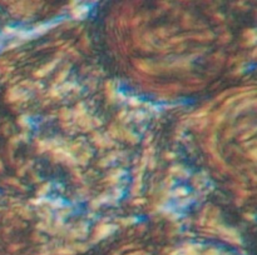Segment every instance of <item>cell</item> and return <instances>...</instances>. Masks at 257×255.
Returning <instances> with one entry per match:
<instances>
[{
  "instance_id": "cell-1",
  "label": "cell",
  "mask_w": 257,
  "mask_h": 255,
  "mask_svg": "<svg viewBox=\"0 0 257 255\" xmlns=\"http://www.w3.org/2000/svg\"><path fill=\"white\" fill-rule=\"evenodd\" d=\"M89 13V8L87 5H77L71 10V16L74 20H82L84 19Z\"/></svg>"
},
{
  "instance_id": "cell-2",
  "label": "cell",
  "mask_w": 257,
  "mask_h": 255,
  "mask_svg": "<svg viewBox=\"0 0 257 255\" xmlns=\"http://www.w3.org/2000/svg\"><path fill=\"white\" fill-rule=\"evenodd\" d=\"M56 64H58V60L54 59V60H53V62L48 63L47 65H44L43 68H40L39 70H35V71H34V74H33V75H34V77H35V78H43V77H45V75H47V74L49 73V71H52L53 69H54Z\"/></svg>"
},
{
  "instance_id": "cell-3",
  "label": "cell",
  "mask_w": 257,
  "mask_h": 255,
  "mask_svg": "<svg viewBox=\"0 0 257 255\" xmlns=\"http://www.w3.org/2000/svg\"><path fill=\"white\" fill-rule=\"evenodd\" d=\"M93 140L96 142V145L99 146V148H109V146H113V143L112 142H108L104 136H102L100 134L98 133H93Z\"/></svg>"
},
{
  "instance_id": "cell-4",
  "label": "cell",
  "mask_w": 257,
  "mask_h": 255,
  "mask_svg": "<svg viewBox=\"0 0 257 255\" xmlns=\"http://www.w3.org/2000/svg\"><path fill=\"white\" fill-rule=\"evenodd\" d=\"M78 125H80L82 129L84 131H90L93 129V124H92V119L89 116L84 115L80 119H78Z\"/></svg>"
},
{
  "instance_id": "cell-5",
  "label": "cell",
  "mask_w": 257,
  "mask_h": 255,
  "mask_svg": "<svg viewBox=\"0 0 257 255\" xmlns=\"http://www.w3.org/2000/svg\"><path fill=\"white\" fill-rule=\"evenodd\" d=\"M56 24H41V25H38V26H35V29L33 30V38L34 36H36V35H40V34H44V33H47L48 30H50V29H53L55 26Z\"/></svg>"
},
{
  "instance_id": "cell-6",
  "label": "cell",
  "mask_w": 257,
  "mask_h": 255,
  "mask_svg": "<svg viewBox=\"0 0 257 255\" xmlns=\"http://www.w3.org/2000/svg\"><path fill=\"white\" fill-rule=\"evenodd\" d=\"M105 95H107L109 101H114L115 98H117V93H115L114 88H113V84H112L111 80H108L107 83H105Z\"/></svg>"
},
{
  "instance_id": "cell-7",
  "label": "cell",
  "mask_w": 257,
  "mask_h": 255,
  "mask_svg": "<svg viewBox=\"0 0 257 255\" xmlns=\"http://www.w3.org/2000/svg\"><path fill=\"white\" fill-rule=\"evenodd\" d=\"M85 115V109H84V105L83 103H79V104L75 106L74 109V113H71V116H74V119H80Z\"/></svg>"
},
{
  "instance_id": "cell-8",
  "label": "cell",
  "mask_w": 257,
  "mask_h": 255,
  "mask_svg": "<svg viewBox=\"0 0 257 255\" xmlns=\"http://www.w3.org/2000/svg\"><path fill=\"white\" fill-rule=\"evenodd\" d=\"M68 68H69V65L64 68L62 71H59V74L55 77V84H62V83H64V80H65V78L68 75Z\"/></svg>"
},
{
  "instance_id": "cell-9",
  "label": "cell",
  "mask_w": 257,
  "mask_h": 255,
  "mask_svg": "<svg viewBox=\"0 0 257 255\" xmlns=\"http://www.w3.org/2000/svg\"><path fill=\"white\" fill-rule=\"evenodd\" d=\"M59 118H60V120L63 121V123H65V121H68L71 118V111L69 109H67V108H63V109H60V111H59Z\"/></svg>"
},
{
  "instance_id": "cell-10",
  "label": "cell",
  "mask_w": 257,
  "mask_h": 255,
  "mask_svg": "<svg viewBox=\"0 0 257 255\" xmlns=\"http://www.w3.org/2000/svg\"><path fill=\"white\" fill-rule=\"evenodd\" d=\"M212 104H213V103H210L208 105H205L203 108L199 109L198 111H196L194 114H192V116H193V118H202V116H205L206 114H207V111L210 110V108L212 106Z\"/></svg>"
},
{
  "instance_id": "cell-11",
  "label": "cell",
  "mask_w": 257,
  "mask_h": 255,
  "mask_svg": "<svg viewBox=\"0 0 257 255\" xmlns=\"http://www.w3.org/2000/svg\"><path fill=\"white\" fill-rule=\"evenodd\" d=\"M135 65H137L139 69L143 70V71H147V73H149V74H154V73H153V69H152V68H150L146 62L138 60V62H135Z\"/></svg>"
},
{
  "instance_id": "cell-12",
  "label": "cell",
  "mask_w": 257,
  "mask_h": 255,
  "mask_svg": "<svg viewBox=\"0 0 257 255\" xmlns=\"http://www.w3.org/2000/svg\"><path fill=\"white\" fill-rule=\"evenodd\" d=\"M254 103H255V99H252V100L250 101V100H247V101H242L241 104L237 106V108L235 109V114H238L241 110H245L246 108H248V106H251V105H254Z\"/></svg>"
},
{
  "instance_id": "cell-13",
  "label": "cell",
  "mask_w": 257,
  "mask_h": 255,
  "mask_svg": "<svg viewBox=\"0 0 257 255\" xmlns=\"http://www.w3.org/2000/svg\"><path fill=\"white\" fill-rule=\"evenodd\" d=\"M49 188H50V183H47V184H43V185H41L39 189H38V191H36V196H38V198H44V195L48 193Z\"/></svg>"
},
{
  "instance_id": "cell-14",
  "label": "cell",
  "mask_w": 257,
  "mask_h": 255,
  "mask_svg": "<svg viewBox=\"0 0 257 255\" xmlns=\"http://www.w3.org/2000/svg\"><path fill=\"white\" fill-rule=\"evenodd\" d=\"M90 157H92V151H90V150H88V153H87V151H85V153L83 154L82 157L79 158L77 161H78V163H79V164H80V165H85V164H87V161H88L89 159H90Z\"/></svg>"
},
{
  "instance_id": "cell-15",
  "label": "cell",
  "mask_w": 257,
  "mask_h": 255,
  "mask_svg": "<svg viewBox=\"0 0 257 255\" xmlns=\"http://www.w3.org/2000/svg\"><path fill=\"white\" fill-rule=\"evenodd\" d=\"M71 89L79 90L80 88H77V86H75V85L73 84V83H63V85L60 86L59 91H69V90H71Z\"/></svg>"
},
{
  "instance_id": "cell-16",
  "label": "cell",
  "mask_w": 257,
  "mask_h": 255,
  "mask_svg": "<svg viewBox=\"0 0 257 255\" xmlns=\"http://www.w3.org/2000/svg\"><path fill=\"white\" fill-rule=\"evenodd\" d=\"M124 138H126V139L128 140V142H131L132 144H134V143H137V142H138V138H137V136H135L134 134H132V133H131V131H128V130H127V131H124Z\"/></svg>"
},
{
  "instance_id": "cell-17",
  "label": "cell",
  "mask_w": 257,
  "mask_h": 255,
  "mask_svg": "<svg viewBox=\"0 0 257 255\" xmlns=\"http://www.w3.org/2000/svg\"><path fill=\"white\" fill-rule=\"evenodd\" d=\"M243 36L246 38L247 40H252V39H256V33L254 29H247V30H245Z\"/></svg>"
},
{
  "instance_id": "cell-18",
  "label": "cell",
  "mask_w": 257,
  "mask_h": 255,
  "mask_svg": "<svg viewBox=\"0 0 257 255\" xmlns=\"http://www.w3.org/2000/svg\"><path fill=\"white\" fill-rule=\"evenodd\" d=\"M119 223H122V225H129V224H133V223H137V219L131 216V218H124V219H120Z\"/></svg>"
},
{
  "instance_id": "cell-19",
  "label": "cell",
  "mask_w": 257,
  "mask_h": 255,
  "mask_svg": "<svg viewBox=\"0 0 257 255\" xmlns=\"http://www.w3.org/2000/svg\"><path fill=\"white\" fill-rule=\"evenodd\" d=\"M187 195V189L183 188V186H179L175 190V196H184Z\"/></svg>"
},
{
  "instance_id": "cell-20",
  "label": "cell",
  "mask_w": 257,
  "mask_h": 255,
  "mask_svg": "<svg viewBox=\"0 0 257 255\" xmlns=\"http://www.w3.org/2000/svg\"><path fill=\"white\" fill-rule=\"evenodd\" d=\"M128 104H129L131 106H133V108H135V106H139L141 105V101H139V99L137 98H129L128 99Z\"/></svg>"
},
{
  "instance_id": "cell-21",
  "label": "cell",
  "mask_w": 257,
  "mask_h": 255,
  "mask_svg": "<svg viewBox=\"0 0 257 255\" xmlns=\"http://www.w3.org/2000/svg\"><path fill=\"white\" fill-rule=\"evenodd\" d=\"M44 201H48L45 198H38V199H32L30 200V204H33V205H40V204H43Z\"/></svg>"
},
{
  "instance_id": "cell-22",
  "label": "cell",
  "mask_w": 257,
  "mask_h": 255,
  "mask_svg": "<svg viewBox=\"0 0 257 255\" xmlns=\"http://www.w3.org/2000/svg\"><path fill=\"white\" fill-rule=\"evenodd\" d=\"M237 195L241 196V198H246V196H250L251 193L248 190H242V189H238L237 190Z\"/></svg>"
},
{
  "instance_id": "cell-23",
  "label": "cell",
  "mask_w": 257,
  "mask_h": 255,
  "mask_svg": "<svg viewBox=\"0 0 257 255\" xmlns=\"http://www.w3.org/2000/svg\"><path fill=\"white\" fill-rule=\"evenodd\" d=\"M147 118V114L146 113H142V111H139V113H137L134 115V119L137 120V121H141V120H143V119H146Z\"/></svg>"
},
{
  "instance_id": "cell-24",
  "label": "cell",
  "mask_w": 257,
  "mask_h": 255,
  "mask_svg": "<svg viewBox=\"0 0 257 255\" xmlns=\"http://www.w3.org/2000/svg\"><path fill=\"white\" fill-rule=\"evenodd\" d=\"M247 158H250V159H252L254 161H256V148H254V149H251L250 151L247 153Z\"/></svg>"
},
{
  "instance_id": "cell-25",
  "label": "cell",
  "mask_w": 257,
  "mask_h": 255,
  "mask_svg": "<svg viewBox=\"0 0 257 255\" xmlns=\"http://www.w3.org/2000/svg\"><path fill=\"white\" fill-rule=\"evenodd\" d=\"M255 130H256V128H254V129H252L251 131H246V134H243L242 136H241V138H240V140H243V139H248V138H250V136H252V135L255 134Z\"/></svg>"
},
{
  "instance_id": "cell-26",
  "label": "cell",
  "mask_w": 257,
  "mask_h": 255,
  "mask_svg": "<svg viewBox=\"0 0 257 255\" xmlns=\"http://www.w3.org/2000/svg\"><path fill=\"white\" fill-rule=\"evenodd\" d=\"M29 213H30V211L28 210V209L23 208V209H21V213H20V214H21V216H24V218H26V219H30V214H29Z\"/></svg>"
},
{
  "instance_id": "cell-27",
  "label": "cell",
  "mask_w": 257,
  "mask_h": 255,
  "mask_svg": "<svg viewBox=\"0 0 257 255\" xmlns=\"http://www.w3.org/2000/svg\"><path fill=\"white\" fill-rule=\"evenodd\" d=\"M164 158L167 159V160H172V159L176 158V154H175V153H171V151H167V153L164 154Z\"/></svg>"
},
{
  "instance_id": "cell-28",
  "label": "cell",
  "mask_w": 257,
  "mask_h": 255,
  "mask_svg": "<svg viewBox=\"0 0 257 255\" xmlns=\"http://www.w3.org/2000/svg\"><path fill=\"white\" fill-rule=\"evenodd\" d=\"M30 165H32V161H29V164H28V165H24V166H23V168H21L20 170H19V175H24V171L28 170V168H29Z\"/></svg>"
},
{
  "instance_id": "cell-29",
  "label": "cell",
  "mask_w": 257,
  "mask_h": 255,
  "mask_svg": "<svg viewBox=\"0 0 257 255\" xmlns=\"http://www.w3.org/2000/svg\"><path fill=\"white\" fill-rule=\"evenodd\" d=\"M82 41H83V46H84V49L89 48V39H88V38H87V36H83Z\"/></svg>"
},
{
  "instance_id": "cell-30",
  "label": "cell",
  "mask_w": 257,
  "mask_h": 255,
  "mask_svg": "<svg viewBox=\"0 0 257 255\" xmlns=\"http://www.w3.org/2000/svg\"><path fill=\"white\" fill-rule=\"evenodd\" d=\"M50 206L54 208V209H56V208H62L63 204L60 203V201H53V203H50Z\"/></svg>"
},
{
  "instance_id": "cell-31",
  "label": "cell",
  "mask_w": 257,
  "mask_h": 255,
  "mask_svg": "<svg viewBox=\"0 0 257 255\" xmlns=\"http://www.w3.org/2000/svg\"><path fill=\"white\" fill-rule=\"evenodd\" d=\"M144 203H146V200H144V199H134L132 204H133V205H143Z\"/></svg>"
},
{
  "instance_id": "cell-32",
  "label": "cell",
  "mask_w": 257,
  "mask_h": 255,
  "mask_svg": "<svg viewBox=\"0 0 257 255\" xmlns=\"http://www.w3.org/2000/svg\"><path fill=\"white\" fill-rule=\"evenodd\" d=\"M154 163H156V161H154V158L152 157V158L149 159V168H150V169H153V168H154V165H156Z\"/></svg>"
},
{
  "instance_id": "cell-33",
  "label": "cell",
  "mask_w": 257,
  "mask_h": 255,
  "mask_svg": "<svg viewBox=\"0 0 257 255\" xmlns=\"http://www.w3.org/2000/svg\"><path fill=\"white\" fill-rule=\"evenodd\" d=\"M243 216H245V218H246V219H248V220H254V215L250 214V213H247V214H245Z\"/></svg>"
},
{
  "instance_id": "cell-34",
  "label": "cell",
  "mask_w": 257,
  "mask_h": 255,
  "mask_svg": "<svg viewBox=\"0 0 257 255\" xmlns=\"http://www.w3.org/2000/svg\"><path fill=\"white\" fill-rule=\"evenodd\" d=\"M69 54H71V55H74V56H79V55H78V53H77V51H75V50H74V49H70V50H69Z\"/></svg>"
},
{
  "instance_id": "cell-35",
  "label": "cell",
  "mask_w": 257,
  "mask_h": 255,
  "mask_svg": "<svg viewBox=\"0 0 257 255\" xmlns=\"http://www.w3.org/2000/svg\"><path fill=\"white\" fill-rule=\"evenodd\" d=\"M124 114H126V111H124V110H122V111H120V114L118 115V118H119V119H122V118L124 116Z\"/></svg>"
}]
</instances>
